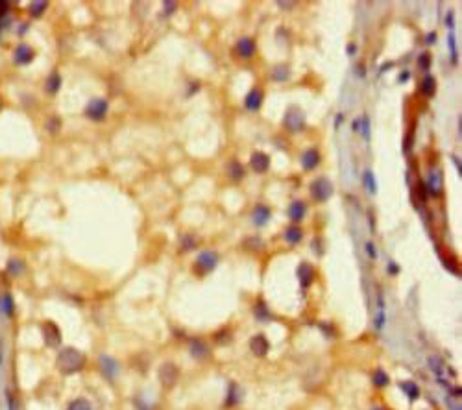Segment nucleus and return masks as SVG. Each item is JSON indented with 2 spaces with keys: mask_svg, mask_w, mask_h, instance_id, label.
Returning a JSON list of instances; mask_svg holds the SVG:
<instances>
[{
  "mask_svg": "<svg viewBox=\"0 0 462 410\" xmlns=\"http://www.w3.org/2000/svg\"><path fill=\"white\" fill-rule=\"evenodd\" d=\"M85 366V355L76 348H63L60 349L56 357V368L63 375H72L78 373Z\"/></svg>",
  "mask_w": 462,
  "mask_h": 410,
  "instance_id": "obj_1",
  "label": "nucleus"
},
{
  "mask_svg": "<svg viewBox=\"0 0 462 410\" xmlns=\"http://www.w3.org/2000/svg\"><path fill=\"white\" fill-rule=\"evenodd\" d=\"M218 253L215 250H203V252L196 257V261L192 264V270L196 275H207L209 272H213L218 266Z\"/></svg>",
  "mask_w": 462,
  "mask_h": 410,
  "instance_id": "obj_2",
  "label": "nucleus"
},
{
  "mask_svg": "<svg viewBox=\"0 0 462 410\" xmlns=\"http://www.w3.org/2000/svg\"><path fill=\"white\" fill-rule=\"evenodd\" d=\"M305 115H303V111L300 107H296V105L288 107L285 117H283L285 130H288L290 133H300V131L305 130Z\"/></svg>",
  "mask_w": 462,
  "mask_h": 410,
  "instance_id": "obj_3",
  "label": "nucleus"
},
{
  "mask_svg": "<svg viewBox=\"0 0 462 410\" xmlns=\"http://www.w3.org/2000/svg\"><path fill=\"white\" fill-rule=\"evenodd\" d=\"M309 192L313 196L314 201L322 203V201H327L333 196V183L327 179V177H316L313 183L309 185Z\"/></svg>",
  "mask_w": 462,
  "mask_h": 410,
  "instance_id": "obj_4",
  "label": "nucleus"
},
{
  "mask_svg": "<svg viewBox=\"0 0 462 410\" xmlns=\"http://www.w3.org/2000/svg\"><path fill=\"white\" fill-rule=\"evenodd\" d=\"M107 107H109V104H107V100L105 98H93V100H89V104L85 105V117L87 118H91V120H95V122H102L105 118V115H107Z\"/></svg>",
  "mask_w": 462,
  "mask_h": 410,
  "instance_id": "obj_5",
  "label": "nucleus"
},
{
  "mask_svg": "<svg viewBox=\"0 0 462 410\" xmlns=\"http://www.w3.org/2000/svg\"><path fill=\"white\" fill-rule=\"evenodd\" d=\"M98 368H100V373L107 381H115L117 375L121 373V364L109 355H100L98 357Z\"/></svg>",
  "mask_w": 462,
  "mask_h": 410,
  "instance_id": "obj_6",
  "label": "nucleus"
},
{
  "mask_svg": "<svg viewBox=\"0 0 462 410\" xmlns=\"http://www.w3.org/2000/svg\"><path fill=\"white\" fill-rule=\"evenodd\" d=\"M41 331H43V340L48 348H58L61 344V331L60 327L54 322H44L41 325Z\"/></svg>",
  "mask_w": 462,
  "mask_h": 410,
  "instance_id": "obj_7",
  "label": "nucleus"
},
{
  "mask_svg": "<svg viewBox=\"0 0 462 410\" xmlns=\"http://www.w3.org/2000/svg\"><path fill=\"white\" fill-rule=\"evenodd\" d=\"M178 377H180V371H178V368H176L172 362H166V364H163V366L159 368V381H161V384L166 386V388L174 386Z\"/></svg>",
  "mask_w": 462,
  "mask_h": 410,
  "instance_id": "obj_8",
  "label": "nucleus"
},
{
  "mask_svg": "<svg viewBox=\"0 0 462 410\" xmlns=\"http://www.w3.org/2000/svg\"><path fill=\"white\" fill-rule=\"evenodd\" d=\"M250 349L255 357H266L270 351V342L264 334H255L250 338Z\"/></svg>",
  "mask_w": 462,
  "mask_h": 410,
  "instance_id": "obj_9",
  "label": "nucleus"
},
{
  "mask_svg": "<svg viewBox=\"0 0 462 410\" xmlns=\"http://www.w3.org/2000/svg\"><path fill=\"white\" fill-rule=\"evenodd\" d=\"M235 52L242 59H250L255 54V39L253 37H241L235 44Z\"/></svg>",
  "mask_w": 462,
  "mask_h": 410,
  "instance_id": "obj_10",
  "label": "nucleus"
},
{
  "mask_svg": "<svg viewBox=\"0 0 462 410\" xmlns=\"http://www.w3.org/2000/svg\"><path fill=\"white\" fill-rule=\"evenodd\" d=\"M250 166H252L253 172L257 174H262L270 168V156L264 154V152H253L252 157H250Z\"/></svg>",
  "mask_w": 462,
  "mask_h": 410,
  "instance_id": "obj_11",
  "label": "nucleus"
},
{
  "mask_svg": "<svg viewBox=\"0 0 462 410\" xmlns=\"http://www.w3.org/2000/svg\"><path fill=\"white\" fill-rule=\"evenodd\" d=\"M34 58H35L34 48L24 43L17 44V48L13 50V61L17 63V65H28V63L34 61Z\"/></svg>",
  "mask_w": 462,
  "mask_h": 410,
  "instance_id": "obj_12",
  "label": "nucleus"
},
{
  "mask_svg": "<svg viewBox=\"0 0 462 410\" xmlns=\"http://www.w3.org/2000/svg\"><path fill=\"white\" fill-rule=\"evenodd\" d=\"M425 191H427V194L435 196V198L442 194V174H440L438 168H431L429 177H427V185H425Z\"/></svg>",
  "mask_w": 462,
  "mask_h": 410,
  "instance_id": "obj_13",
  "label": "nucleus"
},
{
  "mask_svg": "<svg viewBox=\"0 0 462 410\" xmlns=\"http://www.w3.org/2000/svg\"><path fill=\"white\" fill-rule=\"evenodd\" d=\"M272 218V211L266 207V205H262V203H259V205H255L252 211V222L255 227H264L268 222H270Z\"/></svg>",
  "mask_w": 462,
  "mask_h": 410,
  "instance_id": "obj_14",
  "label": "nucleus"
},
{
  "mask_svg": "<svg viewBox=\"0 0 462 410\" xmlns=\"http://www.w3.org/2000/svg\"><path fill=\"white\" fill-rule=\"evenodd\" d=\"M296 275H298V281H300V287L305 290V288L311 287V283H313L314 279V268L309 262H301V264L298 266Z\"/></svg>",
  "mask_w": 462,
  "mask_h": 410,
  "instance_id": "obj_15",
  "label": "nucleus"
},
{
  "mask_svg": "<svg viewBox=\"0 0 462 410\" xmlns=\"http://www.w3.org/2000/svg\"><path fill=\"white\" fill-rule=\"evenodd\" d=\"M262 98H264V95H262V91L259 87H253L248 95H246V100H244V105L248 111H259L262 105Z\"/></svg>",
  "mask_w": 462,
  "mask_h": 410,
  "instance_id": "obj_16",
  "label": "nucleus"
},
{
  "mask_svg": "<svg viewBox=\"0 0 462 410\" xmlns=\"http://www.w3.org/2000/svg\"><path fill=\"white\" fill-rule=\"evenodd\" d=\"M384 323H386V305H384L383 292L379 290V292H377V314H375L374 318L375 331H381L384 327Z\"/></svg>",
  "mask_w": 462,
  "mask_h": 410,
  "instance_id": "obj_17",
  "label": "nucleus"
},
{
  "mask_svg": "<svg viewBox=\"0 0 462 410\" xmlns=\"http://www.w3.org/2000/svg\"><path fill=\"white\" fill-rule=\"evenodd\" d=\"M320 152L316 148H309L301 156V166H303V170H307V172H311V170H314L316 166L320 165Z\"/></svg>",
  "mask_w": 462,
  "mask_h": 410,
  "instance_id": "obj_18",
  "label": "nucleus"
},
{
  "mask_svg": "<svg viewBox=\"0 0 462 410\" xmlns=\"http://www.w3.org/2000/svg\"><path fill=\"white\" fill-rule=\"evenodd\" d=\"M305 213H307V205L301 200L292 201V203L288 205V218L294 222V226H296L298 222H301V220L305 218Z\"/></svg>",
  "mask_w": 462,
  "mask_h": 410,
  "instance_id": "obj_19",
  "label": "nucleus"
},
{
  "mask_svg": "<svg viewBox=\"0 0 462 410\" xmlns=\"http://www.w3.org/2000/svg\"><path fill=\"white\" fill-rule=\"evenodd\" d=\"M189 349H191V357L196 358V360H201V358L209 355V348L201 338H192L191 344H189Z\"/></svg>",
  "mask_w": 462,
  "mask_h": 410,
  "instance_id": "obj_20",
  "label": "nucleus"
},
{
  "mask_svg": "<svg viewBox=\"0 0 462 410\" xmlns=\"http://www.w3.org/2000/svg\"><path fill=\"white\" fill-rule=\"evenodd\" d=\"M0 312L6 316L8 320H11L15 316V299L9 292H4L0 296Z\"/></svg>",
  "mask_w": 462,
  "mask_h": 410,
  "instance_id": "obj_21",
  "label": "nucleus"
},
{
  "mask_svg": "<svg viewBox=\"0 0 462 410\" xmlns=\"http://www.w3.org/2000/svg\"><path fill=\"white\" fill-rule=\"evenodd\" d=\"M283 238L287 240L290 246H296L301 242V238H303V231H301V227L300 226H290L285 229V233H283Z\"/></svg>",
  "mask_w": 462,
  "mask_h": 410,
  "instance_id": "obj_22",
  "label": "nucleus"
},
{
  "mask_svg": "<svg viewBox=\"0 0 462 410\" xmlns=\"http://www.w3.org/2000/svg\"><path fill=\"white\" fill-rule=\"evenodd\" d=\"M60 87H61V76H60V72L54 70L52 74L46 78V81H44V89H46L50 95H56V93L60 91Z\"/></svg>",
  "mask_w": 462,
  "mask_h": 410,
  "instance_id": "obj_23",
  "label": "nucleus"
},
{
  "mask_svg": "<svg viewBox=\"0 0 462 410\" xmlns=\"http://www.w3.org/2000/svg\"><path fill=\"white\" fill-rule=\"evenodd\" d=\"M400 388L405 392V395L409 397L410 401H416L420 397V386L414 381H407V383H401Z\"/></svg>",
  "mask_w": 462,
  "mask_h": 410,
  "instance_id": "obj_24",
  "label": "nucleus"
},
{
  "mask_svg": "<svg viewBox=\"0 0 462 410\" xmlns=\"http://www.w3.org/2000/svg\"><path fill=\"white\" fill-rule=\"evenodd\" d=\"M288 78H290V69H288V65H276V67L272 69V79H274V81L281 83V81H287Z\"/></svg>",
  "mask_w": 462,
  "mask_h": 410,
  "instance_id": "obj_25",
  "label": "nucleus"
},
{
  "mask_svg": "<svg viewBox=\"0 0 462 410\" xmlns=\"http://www.w3.org/2000/svg\"><path fill=\"white\" fill-rule=\"evenodd\" d=\"M227 174H229V177H231V179L241 181V179L244 177V166L241 165L239 161H231V163L227 165Z\"/></svg>",
  "mask_w": 462,
  "mask_h": 410,
  "instance_id": "obj_26",
  "label": "nucleus"
},
{
  "mask_svg": "<svg viewBox=\"0 0 462 410\" xmlns=\"http://www.w3.org/2000/svg\"><path fill=\"white\" fill-rule=\"evenodd\" d=\"M253 314H255V318L259 320V322H268V320H272L274 316L270 314V311H268V307L264 305L262 301H259L257 305H255V309H253Z\"/></svg>",
  "mask_w": 462,
  "mask_h": 410,
  "instance_id": "obj_27",
  "label": "nucleus"
},
{
  "mask_svg": "<svg viewBox=\"0 0 462 410\" xmlns=\"http://www.w3.org/2000/svg\"><path fill=\"white\" fill-rule=\"evenodd\" d=\"M372 381H374L375 386L384 388V386H388V384H390V377H388V373H386L384 370L377 368V370L374 371V375H372Z\"/></svg>",
  "mask_w": 462,
  "mask_h": 410,
  "instance_id": "obj_28",
  "label": "nucleus"
},
{
  "mask_svg": "<svg viewBox=\"0 0 462 410\" xmlns=\"http://www.w3.org/2000/svg\"><path fill=\"white\" fill-rule=\"evenodd\" d=\"M427 364H429V368H431V371H435L436 377L442 379V373H444V368H445L444 362L436 357V355H431V357L427 358Z\"/></svg>",
  "mask_w": 462,
  "mask_h": 410,
  "instance_id": "obj_29",
  "label": "nucleus"
},
{
  "mask_svg": "<svg viewBox=\"0 0 462 410\" xmlns=\"http://www.w3.org/2000/svg\"><path fill=\"white\" fill-rule=\"evenodd\" d=\"M436 91V79L431 76V74H427L425 78H423V81H422V93L425 96H433Z\"/></svg>",
  "mask_w": 462,
  "mask_h": 410,
  "instance_id": "obj_30",
  "label": "nucleus"
},
{
  "mask_svg": "<svg viewBox=\"0 0 462 410\" xmlns=\"http://www.w3.org/2000/svg\"><path fill=\"white\" fill-rule=\"evenodd\" d=\"M362 179H364V187H366V191L370 192V194H377V181H375L374 172H372V170H364Z\"/></svg>",
  "mask_w": 462,
  "mask_h": 410,
  "instance_id": "obj_31",
  "label": "nucleus"
},
{
  "mask_svg": "<svg viewBox=\"0 0 462 410\" xmlns=\"http://www.w3.org/2000/svg\"><path fill=\"white\" fill-rule=\"evenodd\" d=\"M24 272V262L19 261V259H11L8 262V273L11 277H19L20 273Z\"/></svg>",
  "mask_w": 462,
  "mask_h": 410,
  "instance_id": "obj_32",
  "label": "nucleus"
},
{
  "mask_svg": "<svg viewBox=\"0 0 462 410\" xmlns=\"http://www.w3.org/2000/svg\"><path fill=\"white\" fill-rule=\"evenodd\" d=\"M67 410H93V405H91V401H87V399L78 397V399L70 401V405L67 407Z\"/></svg>",
  "mask_w": 462,
  "mask_h": 410,
  "instance_id": "obj_33",
  "label": "nucleus"
},
{
  "mask_svg": "<svg viewBox=\"0 0 462 410\" xmlns=\"http://www.w3.org/2000/svg\"><path fill=\"white\" fill-rule=\"evenodd\" d=\"M46 8H48V4H46V2H32V4L28 6V11H30V15H32V17L37 19V17H41V15H43L44 9H46Z\"/></svg>",
  "mask_w": 462,
  "mask_h": 410,
  "instance_id": "obj_34",
  "label": "nucleus"
},
{
  "mask_svg": "<svg viewBox=\"0 0 462 410\" xmlns=\"http://www.w3.org/2000/svg\"><path fill=\"white\" fill-rule=\"evenodd\" d=\"M431 63H433V58L429 52H423L418 56V67L422 70H429L431 69Z\"/></svg>",
  "mask_w": 462,
  "mask_h": 410,
  "instance_id": "obj_35",
  "label": "nucleus"
},
{
  "mask_svg": "<svg viewBox=\"0 0 462 410\" xmlns=\"http://www.w3.org/2000/svg\"><path fill=\"white\" fill-rule=\"evenodd\" d=\"M237 393H239V386H237L235 383L229 386V392H227V401L226 405L227 407H233V405H237L239 403V397H237Z\"/></svg>",
  "mask_w": 462,
  "mask_h": 410,
  "instance_id": "obj_36",
  "label": "nucleus"
},
{
  "mask_svg": "<svg viewBox=\"0 0 462 410\" xmlns=\"http://www.w3.org/2000/svg\"><path fill=\"white\" fill-rule=\"evenodd\" d=\"M447 46H449V52H451V61L457 63V41H455L453 32H449V35H447Z\"/></svg>",
  "mask_w": 462,
  "mask_h": 410,
  "instance_id": "obj_37",
  "label": "nucleus"
},
{
  "mask_svg": "<svg viewBox=\"0 0 462 410\" xmlns=\"http://www.w3.org/2000/svg\"><path fill=\"white\" fill-rule=\"evenodd\" d=\"M361 133H362L364 140H370V120H368L366 115L361 117Z\"/></svg>",
  "mask_w": 462,
  "mask_h": 410,
  "instance_id": "obj_38",
  "label": "nucleus"
},
{
  "mask_svg": "<svg viewBox=\"0 0 462 410\" xmlns=\"http://www.w3.org/2000/svg\"><path fill=\"white\" fill-rule=\"evenodd\" d=\"M176 9H178V4L176 2H170V0H166V2H163V17H170L172 13H174Z\"/></svg>",
  "mask_w": 462,
  "mask_h": 410,
  "instance_id": "obj_39",
  "label": "nucleus"
},
{
  "mask_svg": "<svg viewBox=\"0 0 462 410\" xmlns=\"http://www.w3.org/2000/svg\"><path fill=\"white\" fill-rule=\"evenodd\" d=\"M194 246H196V240H194L191 235H185L183 240H181V248H183V252H189V250H192Z\"/></svg>",
  "mask_w": 462,
  "mask_h": 410,
  "instance_id": "obj_40",
  "label": "nucleus"
},
{
  "mask_svg": "<svg viewBox=\"0 0 462 410\" xmlns=\"http://www.w3.org/2000/svg\"><path fill=\"white\" fill-rule=\"evenodd\" d=\"M364 248H366V253H368V257H370V259H377V252H375L374 242H370V240H368L366 244H364Z\"/></svg>",
  "mask_w": 462,
  "mask_h": 410,
  "instance_id": "obj_41",
  "label": "nucleus"
},
{
  "mask_svg": "<svg viewBox=\"0 0 462 410\" xmlns=\"http://www.w3.org/2000/svg\"><path fill=\"white\" fill-rule=\"evenodd\" d=\"M6 401H8V410H17V407H15V399H13V393L9 392V390H6Z\"/></svg>",
  "mask_w": 462,
  "mask_h": 410,
  "instance_id": "obj_42",
  "label": "nucleus"
},
{
  "mask_svg": "<svg viewBox=\"0 0 462 410\" xmlns=\"http://www.w3.org/2000/svg\"><path fill=\"white\" fill-rule=\"evenodd\" d=\"M445 26L453 32V11H449V13L445 15Z\"/></svg>",
  "mask_w": 462,
  "mask_h": 410,
  "instance_id": "obj_43",
  "label": "nucleus"
},
{
  "mask_svg": "<svg viewBox=\"0 0 462 410\" xmlns=\"http://www.w3.org/2000/svg\"><path fill=\"white\" fill-rule=\"evenodd\" d=\"M398 272H400V266H398L396 262H388V273L394 275V273H398Z\"/></svg>",
  "mask_w": 462,
  "mask_h": 410,
  "instance_id": "obj_44",
  "label": "nucleus"
},
{
  "mask_svg": "<svg viewBox=\"0 0 462 410\" xmlns=\"http://www.w3.org/2000/svg\"><path fill=\"white\" fill-rule=\"evenodd\" d=\"M425 43H427V44H435L436 43V34H435V32H431V34L425 35Z\"/></svg>",
  "mask_w": 462,
  "mask_h": 410,
  "instance_id": "obj_45",
  "label": "nucleus"
},
{
  "mask_svg": "<svg viewBox=\"0 0 462 410\" xmlns=\"http://www.w3.org/2000/svg\"><path fill=\"white\" fill-rule=\"evenodd\" d=\"M278 6L281 9H292L294 8V2H278Z\"/></svg>",
  "mask_w": 462,
  "mask_h": 410,
  "instance_id": "obj_46",
  "label": "nucleus"
},
{
  "mask_svg": "<svg viewBox=\"0 0 462 410\" xmlns=\"http://www.w3.org/2000/svg\"><path fill=\"white\" fill-rule=\"evenodd\" d=\"M451 159H453V165L457 166V170H459V174H462V166H461V157H457V156H451Z\"/></svg>",
  "mask_w": 462,
  "mask_h": 410,
  "instance_id": "obj_47",
  "label": "nucleus"
},
{
  "mask_svg": "<svg viewBox=\"0 0 462 410\" xmlns=\"http://www.w3.org/2000/svg\"><path fill=\"white\" fill-rule=\"evenodd\" d=\"M351 128H353V131L361 133V118H355V120H353V124H351Z\"/></svg>",
  "mask_w": 462,
  "mask_h": 410,
  "instance_id": "obj_48",
  "label": "nucleus"
},
{
  "mask_svg": "<svg viewBox=\"0 0 462 410\" xmlns=\"http://www.w3.org/2000/svg\"><path fill=\"white\" fill-rule=\"evenodd\" d=\"M346 50H348V56H349V58H351L353 54L357 52V46H355V44H353V43H349V44H348V48H346Z\"/></svg>",
  "mask_w": 462,
  "mask_h": 410,
  "instance_id": "obj_49",
  "label": "nucleus"
},
{
  "mask_svg": "<svg viewBox=\"0 0 462 410\" xmlns=\"http://www.w3.org/2000/svg\"><path fill=\"white\" fill-rule=\"evenodd\" d=\"M390 67H394L392 61H388V63H384V65H381V67H379V74H381V72H384L386 69H390Z\"/></svg>",
  "mask_w": 462,
  "mask_h": 410,
  "instance_id": "obj_50",
  "label": "nucleus"
},
{
  "mask_svg": "<svg viewBox=\"0 0 462 410\" xmlns=\"http://www.w3.org/2000/svg\"><path fill=\"white\" fill-rule=\"evenodd\" d=\"M342 120H344V115L339 113V115H337V118H335V128H339L340 124H342Z\"/></svg>",
  "mask_w": 462,
  "mask_h": 410,
  "instance_id": "obj_51",
  "label": "nucleus"
},
{
  "mask_svg": "<svg viewBox=\"0 0 462 410\" xmlns=\"http://www.w3.org/2000/svg\"><path fill=\"white\" fill-rule=\"evenodd\" d=\"M409 76H410V74H409V72H407V70H405V72L401 74L400 78H398V81H400V83H403V81H407V79H409Z\"/></svg>",
  "mask_w": 462,
  "mask_h": 410,
  "instance_id": "obj_52",
  "label": "nucleus"
},
{
  "mask_svg": "<svg viewBox=\"0 0 462 410\" xmlns=\"http://www.w3.org/2000/svg\"><path fill=\"white\" fill-rule=\"evenodd\" d=\"M4 364V358H2V342H0V366Z\"/></svg>",
  "mask_w": 462,
  "mask_h": 410,
  "instance_id": "obj_53",
  "label": "nucleus"
},
{
  "mask_svg": "<svg viewBox=\"0 0 462 410\" xmlns=\"http://www.w3.org/2000/svg\"><path fill=\"white\" fill-rule=\"evenodd\" d=\"M372 410H383V409H379V407H375V409H372Z\"/></svg>",
  "mask_w": 462,
  "mask_h": 410,
  "instance_id": "obj_54",
  "label": "nucleus"
}]
</instances>
